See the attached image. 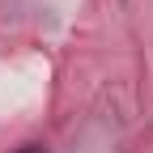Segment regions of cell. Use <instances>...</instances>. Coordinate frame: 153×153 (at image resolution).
<instances>
[{"mask_svg": "<svg viewBox=\"0 0 153 153\" xmlns=\"http://www.w3.org/2000/svg\"><path fill=\"white\" fill-rule=\"evenodd\" d=\"M13 153H47V149H38V145H22V149H13Z\"/></svg>", "mask_w": 153, "mask_h": 153, "instance_id": "cell-1", "label": "cell"}]
</instances>
